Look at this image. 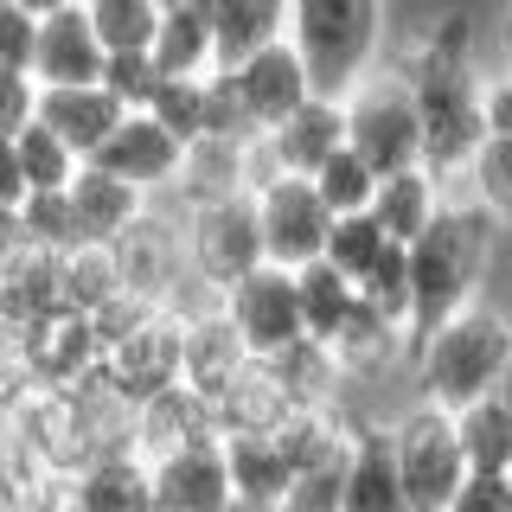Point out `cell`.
I'll use <instances>...</instances> for the list:
<instances>
[{
  "instance_id": "cell-1",
  "label": "cell",
  "mask_w": 512,
  "mask_h": 512,
  "mask_svg": "<svg viewBox=\"0 0 512 512\" xmlns=\"http://www.w3.org/2000/svg\"><path fill=\"white\" fill-rule=\"evenodd\" d=\"M416 90V116H423V167L442 173L448 192L468 173L474 148L487 141V96H480V64H474V20L468 13H442L410 45L391 58Z\"/></svg>"
},
{
  "instance_id": "cell-2",
  "label": "cell",
  "mask_w": 512,
  "mask_h": 512,
  "mask_svg": "<svg viewBox=\"0 0 512 512\" xmlns=\"http://www.w3.org/2000/svg\"><path fill=\"white\" fill-rule=\"evenodd\" d=\"M493 244H500V218L480 212L461 192H448L442 212L423 224V237L404 244V256H410V352L448 314L480 301V282L493 269Z\"/></svg>"
},
{
  "instance_id": "cell-3",
  "label": "cell",
  "mask_w": 512,
  "mask_h": 512,
  "mask_svg": "<svg viewBox=\"0 0 512 512\" xmlns=\"http://www.w3.org/2000/svg\"><path fill=\"white\" fill-rule=\"evenodd\" d=\"M416 391L423 404L461 410L474 397L500 391L506 365H512V314L487 308V301H468L461 314H448L436 333L416 340Z\"/></svg>"
},
{
  "instance_id": "cell-4",
  "label": "cell",
  "mask_w": 512,
  "mask_h": 512,
  "mask_svg": "<svg viewBox=\"0 0 512 512\" xmlns=\"http://www.w3.org/2000/svg\"><path fill=\"white\" fill-rule=\"evenodd\" d=\"M288 39L308 58L314 90L346 96L384 58V0H295Z\"/></svg>"
},
{
  "instance_id": "cell-5",
  "label": "cell",
  "mask_w": 512,
  "mask_h": 512,
  "mask_svg": "<svg viewBox=\"0 0 512 512\" xmlns=\"http://www.w3.org/2000/svg\"><path fill=\"white\" fill-rule=\"evenodd\" d=\"M340 103H346V148H359L365 160H372L378 180L423 160V116H416V90H410V77L397 71L391 58H378L372 71L340 96Z\"/></svg>"
},
{
  "instance_id": "cell-6",
  "label": "cell",
  "mask_w": 512,
  "mask_h": 512,
  "mask_svg": "<svg viewBox=\"0 0 512 512\" xmlns=\"http://www.w3.org/2000/svg\"><path fill=\"white\" fill-rule=\"evenodd\" d=\"M391 455H397V480H404L410 512H448V500H455L461 480H468L455 410L423 404V397H416V410H404L391 423Z\"/></svg>"
},
{
  "instance_id": "cell-7",
  "label": "cell",
  "mask_w": 512,
  "mask_h": 512,
  "mask_svg": "<svg viewBox=\"0 0 512 512\" xmlns=\"http://www.w3.org/2000/svg\"><path fill=\"white\" fill-rule=\"evenodd\" d=\"M173 212H180V231H186V263L212 288H231L256 263H269L263 224H256V192H224V199L173 205Z\"/></svg>"
},
{
  "instance_id": "cell-8",
  "label": "cell",
  "mask_w": 512,
  "mask_h": 512,
  "mask_svg": "<svg viewBox=\"0 0 512 512\" xmlns=\"http://www.w3.org/2000/svg\"><path fill=\"white\" fill-rule=\"evenodd\" d=\"M180 365H186V320L173 308L141 314L122 340L103 346V372L116 378V391L135 397V404H148L154 391L180 384Z\"/></svg>"
},
{
  "instance_id": "cell-9",
  "label": "cell",
  "mask_w": 512,
  "mask_h": 512,
  "mask_svg": "<svg viewBox=\"0 0 512 512\" xmlns=\"http://www.w3.org/2000/svg\"><path fill=\"white\" fill-rule=\"evenodd\" d=\"M256 224H263V256L282 269H301L327 250V231H333V212L327 199L314 192V180L301 173H282V180L256 186Z\"/></svg>"
},
{
  "instance_id": "cell-10",
  "label": "cell",
  "mask_w": 512,
  "mask_h": 512,
  "mask_svg": "<svg viewBox=\"0 0 512 512\" xmlns=\"http://www.w3.org/2000/svg\"><path fill=\"white\" fill-rule=\"evenodd\" d=\"M224 314H231V327L244 333V346L256 359H269V352H282L288 340H301V288H295V269L282 263H256L250 276H237L224 288Z\"/></svg>"
},
{
  "instance_id": "cell-11",
  "label": "cell",
  "mask_w": 512,
  "mask_h": 512,
  "mask_svg": "<svg viewBox=\"0 0 512 512\" xmlns=\"http://www.w3.org/2000/svg\"><path fill=\"white\" fill-rule=\"evenodd\" d=\"M109 256H116V276L128 295H141V301H167L173 295V282L186 276V231H180V212H173L167 199H154L148 212H141L128 231L109 244Z\"/></svg>"
},
{
  "instance_id": "cell-12",
  "label": "cell",
  "mask_w": 512,
  "mask_h": 512,
  "mask_svg": "<svg viewBox=\"0 0 512 512\" xmlns=\"http://www.w3.org/2000/svg\"><path fill=\"white\" fill-rule=\"evenodd\" d=\"M90 167H103V173H116V180L141 186L148 199H160V192H173V180H180V167H186V141L160 116H148V109H128V116L109 128V141L90 154Z\"/></svg>"
},
{
  "instance_id": "cell-13",
  "label": "cell",
  "mask_w": 512,
  "mask_h": 512,
  "mask_svg": "<svg viewBox=\"0 0 512 512\" xmlns=\"http://www.w3.org/2000/svg\"><path fill=\"white\" fill-rule=\"evenodd\" d=\"M13 346H20L32 384H52V391H71L77 378H90L96 365H103V340H96V327H90L84 308L39 314L26 333H13Z\"/></svg>"
},
{
  "instance_id": "cell-14",
  "label": "cell",
  "mask_w": 512,
  "mask_h": 512,
  "mask_svg": "<svg viewBox=\"0 0 512 512\" xmlns=\"http://www.w3.org/2000/svg\"><path fill=\"white\" fill-rule=\"evenodd\" d=\"M224 71L237 77V96H244V109H250L256 128H276L282 116H295V109L314 96V71H308V58L295 52L288 32L269 39V45H256L250 58L224 64Z\"/></svg>"
},
{
  "instance_id": "cell-15",
  "label": "cell",
  "mask_w": 512,
  "mask_h": 512,
  "mask_svg": "<svg viewBox=\"0 0 512 512\" xmlns=\"http://www.w3.org/2000/svg\"><path fill=\"white\" fill-rule=\"evenodd\" d=\"M224 429H218V404L212 397H199L192 384H167V391H154L148 404H135V448L148 461H167V455H180V448L192 442H218Z\"/></svg>"
},
{
  "instance_id": "cell-16",
  "label": "cell",
  "mask_w": 512,
  "mask_h": 512,
  "mask_svg": "<svg viewBox=\"0 0 512 512\" xmlns=\"http://www.w3.org/2000/svg\"><path fill=\"white\" fill-rule=\"evenodd\" d=\"M103 39L90 26V7L71 0V7L45 13L39 39H32V77L39 84H103Z\"/></svg>"
},
{
  "instance_id": "cell-17",
  "label": "cell",
  "mask_w": 512,
  "mask_h": 512,
  "mask_svg": "<svg viewBox=\"0 0 512 512\" xmlns=\"http://www.w3.org/2000/svg\"><path fill=\"white\" fill-rule=\"evenodd\" d=\"M231 493L237 487H231V461H224V436L154 461V506L167 512H224Z\"/></svg>"
},
{
  "instance_id": "cell-18",
  "label": "cell",
  "mask_w": 512,
  "mask_h": 512,
  "mask_svg": "<svg viewBox=\"0 0 512 512\" xmlns=\"http://www.w3.org/2000/svg\"><path fill=\"white\" fill-rule=\"evenodd\" d=\"M263 135H269V154H276L282 173L314 180L320 160L346 148V103H340V96H327V90H314L295 116H282L276 128H263Z\"/></svg>"
},
{
  "instance_id": "cell-19",
  "label": "cell",
  "mask_w": 512,
  "mask_h": 512,
  "mask_svg": "<svg viewBox=\"0 0 512 512\" xmlns=\"http://www.w3.org/2000/svg\"><path fill=\"white\" fill-rule=\"evenodd\" d=\"M128 109L116 103V90L103 84H39V122L64 135V148L71 154H96L109 141V128H116Z\"/></svg>"
},
{
  "instance_id": "cell-20",
  "label": "cell",
  "mask_w": 512,
  "mask_h": 512,
  "mask_svg": "<svg viewBox=\"0 0 512 512\" xmlns=\"http://www.w3.org/2000/svg\"><path fill=\"white\" fill-rule=\"evenodd\" d=\"M250 359H256V352L244 346V333L231 327V314H224V308L186 320V365H180V378L199 397H212V404H218V397L250 372Z\"/></svg>"
},
{
  "instance_id": "cell-21",
  "label": "cell",
  "mask_w": 512,
  "mask_h": 512,
  "mask_svg": "<svg viewBox=\"0 0 512 512\" xmlns=\"http://www.w3.org/2000/svg\"><path fill=\"white\" fill-rule=\"evenodd\" d=\"M71 506L84 512H154V461L141 448H109L71 474Z\"/></svg>"
},
{
  "instance_id": "cell-22",
  "label": "cell",
  "mask_w": 512,
  "mask_h": 512,
  "mask_svg": "<svg viewBox=\"0 0 512 512\" xmlns=\"http://www.w3.org/2000/svg\"><path fill=\"white\" fill-rule=\"evenodd\" d=\"M71 205H77V224H84V244H116L154 199L141 186H128V180H116V173H103V167L84 160L77 180H71Z\"/></svg>"
},
{
  "instance_id": "cell-23",
  "label": "cell",
  "mask_w": 512,
  "mask_h": 512,
  "mask_svg": "<svg viewBox=\"0 0 512 512\" xmlns=\"http://www.w3.org/2000/svg\"><path fill=\"white\" fill-rule=\"evenodd\" d=\"M442 199H448V180L416 160V167H397V173H384V180H378L372 218L384 224L391 244H410V237H423V224L442 212Z\"/></svg>"
},
{
  "instance_id": "cell-24",
  "label": "cell",
  "mask_w": 512,
  "mask_h": 512,
  "mask_svg": "<svg viewBox=\"0 0 512 512\" xmlns=\"http://www.w3.org/2000/svg\"><path fill=\"white\" fill-rule=\"evenodd\" d=\"M154 64H160V77H205V71H218V39H212V13H205V0L160 7Z\"/></svg>"
},
{
  "instance_id": "cell-25",
  "label": "cell",
  "mask_w": 512,
  "mask_h": 512,
  "mask_svg": "<svg viewBox=\"0 0 512 512\" xmlns=\"http://www.w3.org/2000/svg\"><path fill=\"white\" fill-rule=\"evenodd\" d=\"M340 512H410L404 480H397V455H391V429H359Z\"/></svg>"
},
{
  "instance_id": "cell-26",
  "label": "cell",
  "mask_w": 512,
  "mask_h": 512,
  "mask_svg": "<svg viewBox=\"0 0 512 512\" xmlns=\"http://www.w3.org/2000/svg\"><path fill=\"white\" fill-rule=\"evenodd\" d=\"M404 352H410V333L397 327V320H384L365 295H359V308L346 314V327L333 333V359H340L346 378H372L391 359H404Z\"/></svg>"
},
{
  "instance_id": "cell-27",
  "label": "cell",
  "mask_w": 512,
  "mask_h": 512,
  "mask_svg": "<svg viewBox=\"0 0 512 512\" xmlns=\"http://www.w3.org/2000/svg\"><path fill=\"white\" fill-rule=\"evenodd\" d=\"M288 7H295V0H205L212 39H218V64H237V58H250L256 45L282 39Z\"/></svg>"
},
{
  "instance_id": "cell-28",
  "label": "cell",
  "mask_w": 512,
  "mask_h": 512,
  "mask_svg": "<svg viewBox=\"0 0 512 512\" xmlns=\"http://www.w3.org/2000/svg\"><path fill=\"white\" fill-rule=\"evenodd\" d=\"M269 378L288 391V404H333L340 397V384H346V372H340V359H333V346L327 340H288L282 352H269Z\"/></svg>"
},
{
  "instance_id": "cell-29",
  "label": "cell",
  "mask_w": 512,
  "mask_h": 512,
  "mask_svg": "<svg viewBox=\"0 0 512 512\" xmlns=\"http://www.w3.org/2000/svg\"><path fill=\"white\" fill-rule=\"evenodd\" d=\"M455 436H461V455H468V474H506L512 468V404L500 391L461 404Z\"/></svg>"
},
{
  "instance_id": "cell-30",
  "label": "cell",
  "mask_w": 512,
  "mask_h": 512,
  "mask_svg": "<svg viewBox=\"0 0 512 512\" xmlns=\"http://www.w3.org/2000/svg\"><path fill=\"white\" fill-rule=\"evenodd\" d=\"M288 410H295V404H288V391L269 378V365L250 359V372L218 397V429H224V436H269Z\"/></svg>"
},
{
  "instance_id": "cell-31",
  "label": "cell",
  "mask_w": 512,
  "mask_h": 512,
  "mask_svg": "<svg viewBox=\"0 0 512 512\" xmlns=\"http://www.w3.org/2000/svg\"><path fill=\"white\" fill-rule=\"evenodd\" d=\"M295 288H301V327H308V340H327L346 327V314L359 308V282L340 276V269L327 263V256H314V263L295 269Z\"/></svg>"
},
{
  "instance_id": "cell-32",
  "label": "cell",
  "mask_w": 512,
  "mask_h": 512,
  "mask_svg": "<svg viewBox=\"0 0 512 512\" xmlns=\"http://www.w3.org/2000/svg\"><path fill=\"white\" fill-rule=\"evenodd\" d=\"M224 461H231V487L263 506H282L288 480H295V461L269 436H224Z\"/></svg>"
},
{
  "instance_id": "cell-33",
  "label": "cell",
  "mask_w": 512,
  "mask_h": 512,
  "mask_svg": "<svg viewBox=\"0 0 512 512\" xmlns=\"http://www.w3.org/2000/svg\"><path fill=\"white\" fill-rule=\"evenodd\" d=\"M461 199H474L480 212H493L500 224H512V135H493L487 128V141L474 148L468 160V173L455 180Z\"/></svg>"
},
{
  "instance_id": "cell-34",
  "label": "cell",
  "mask_w": 512,
  "mask_h": 512,
  "mask_svg": "<svg viewBox=\"0 0 512 512\" xmlns=\"http://www.w3.org/2000/svg\"><path fill=\"white\" fill-rule=\"evenodd\" d=\"M352 448H359V436H352V442H340L333 455L308 461V468H295V480H288V493H282V506H276V512H340V506H346Z\"/></svg>"
},
{
  "instance_id": "cell-35",
  "label": "cell",
  "mask_w": 512,
  "mask_h": 512,
  "mask_svg": "<svg viewBox=\"0 0 512 512\" xmlns=\"http://www.w3.org/2000/svg\"><path fill=\"white\" fill-rule=\"evenodd\" d=\"M13 154H20V173H26V192H58L77 180V167H84V154L64 148V135H52L39 116H32L20 135H13Z\"/></svg>"
},
{
  "instance_id": "cell-36",
  "label": "cell",
  "mask_w": 512,
  "mask_h": 512,
  "mask_svg": "<svg viewBox=\"0 0 512 512\" xmlns=\"http://www.w3.org/2000/svg\"><path fill=\"white\" fill-rule=\"evenodd\" d=\"M103 52H154L160 0H84Z\"/></svg>"
},
{
  "instance_id": "cell-37",
  "label": "cell",
  "mask_w": 512,
  "mask_h": 512,
  "mask_svg": "<svg viewBox=\"0 0 512 512\" xmlns=\"http://www.w3.org/2000/svg\"><path fill=\"white\" fill-rule=\"evenodd\" d=\"M391 250V237H384V224L372 218V212H340L333 218V231H327V263L340 269V276H352V282H365L378 269V256Z\"/></svg>"
},
{
  "instance_id": "cell-38",
  "label": "cell",
  "mask_w": 512,
  "mask_h": 512,
  "mask_svg": "<svg viewBox=\"0 0 512 512\" xmlns=\"http://www.w3.org/2000/svg\"><path fill=\"white\" fill-rule=\"evenodd\" d=\"M314 192L327 199V212L340 218V212H372V192H378V167L365 160L359 148H340V154H327L314 167Z\"/></svg>"
},
{
  "instance_id": "cell-39",
  "label": "cell",
  "mask_w": 512,
  "mask_h": 512,
  "mask_svg": "<svg viewBox=\"0 0 512 512\" xmlns=\"http://www.w3.org/2000/svg\"><path fill=\"white\" fill-rule=\"evenodd\" d=\"M20 212H26V231H32V244H39V250H58V256L84 250V224H77L71 186H58V192H26Z\"/></svg>"
},
{
  "instance_id": "cell-40",
  "label": "cell",
  "mask_w": 512,
  "mask_h": 512,
  "mask_svg": "<svg viewBox=\"0 0 512 512\" xmlns=\"http://www.w3.org/2000/svg\"><path fill=\"white\" fill-rule=\"evenodd\" d=\"M109 295H122V276H116V256L109 244H84L64 256V308H103Z\"/></svg>"
},
{
  "instance_id": "cell-41",
  "label": "cell",
  "mask_w": 512,
  "mask_h": 512,
  "mask_svg": "<svg viewBox=\"0 0 512 512\" xmlns=\"http://www.w3.org/2000/svg\"><path fill=\"white\" fill-rule=\"evenodd\" d=\"M148 116H160V122H167L173 135L192 148V141L205 135V77H160Z\"/></svg>"
},
{
  "instance_id": "cell-42",
  "label": "cell",
  "mask_w": 512,
  "mask_h": 512,
  "mask_svg": "<svg viewBox=\"0 0 512 512\" xmlns=\"http://www.w3.org/2000/svg\"><path fill=\"white\" fill-rule=\"evenodd\" d=\"M205 135H218V141H250V135H263V128L250 122V109H244V96H237V77L224 71H205ZM199 135V141H205Z\"/></svg>"
},
{
  "instance_id": "cell-43",
  "label": "cell",
  "mask_w": 512,
  "mask_h": 512,
  "mask_svg": "<svg viewBox=\"0 0 512 512\" xmlns=\"http://www.w3.org/2000/svg\"><path fill=\"white\" fill-rule=\"evenodd\" d=\"M359 295L372 301L384 320H397V327L410 333V256H404V244H391L378 256V269L359 282Z\"/></svg>"
},
{
  "instance_id": "cell-44",
  "label": "cell",
  "mask_w": 512,
  "mask_h": 512,
  "mask_svg": "<svg viewBox=\"0 0 512 512\" xmlns=\"http://www.w3.org/2000/svg\"><path fill=\"white\" fill-rule=\"evenodd\" d=\"M103 90H116L122 109H148L154 90H160L154 52H109V58H103Z\"/></svg>"
},
{
  "instance_id": "cell-45",
  "label": "cell",
  "mask_w": 512,
  "mask_h": 512,
  "mask_svg": "<svg viewBox=\"0 0 512 512\" xmlns=\"http://www.w3.org/2000/svg\"><path fill=\"white\" fill-rule=\"evenodd\" d=\"M39 116V77L20 64H0V135H20Z\"/></svg>"
},
{
  "instance_id": "cell-46",
  "label": "cell",
  "mask_w": 512,
  "mask_h": 512,
  "mask_svg": "<svg viewBox=\"0 0 512 512\" xmlns=\"http://www.w3.org/2000/svg\"><path fill=\"white\" fill-rule=\"evenodd\" d=\"M32 39H39V20L13 0H0V64H20L32 71Z\"/></svg>"
},
{
  "instance_id": "cell-47",
  "label": "cell",
  "mask_w": 512,
  "mask_h": 512,
  "mask_svg": "<svg viewBox=\"0 0 512 512\" xmlns=\"http://www.w3.org/2000/svg\"><path fill=\"white\" fill-rule=\"evenodd\" d=\"M448 512H512V480L506 474H468Z\"/></svg>"
},
{
  "instance_id": "cell-48",
  "label": "cell",
  "mask_w": 512,
  "mask_h": 512,
  "mask_svg": "<svg viewBox=\"0 0 512 512\" xmlns=\"http://www.w3.org/2000/svg\"><path fill=\"white\" fill-rule=\"evenodd\" d=\"M480 96H487V128L493 135H512V64H500V71L480 84Z\"/></svg>"
},
{
  "instance_id": "cell-49",
  "label": "cell",
  "mask_w": 512,
  "mask_h": 512,
  "mask_svg": "<svg viewBox=\"0 0 512 512\" xmlns=\"http://www.w3.org/2000/svg\"><path fill=\"white\" fill-rule=\"evenodd\" d=\"M26 250H39V244H32V231H26V212H20V205H0V269L20 263Z\"/></svg>"
},
{
  "instance_id": "cell-50",
  "label": "cell",
  "mask_w": 512,
  "mask_h": 512,
  "mask_svg": "<svg viewBox=\"0 0 512 512\" xmlns=\"http://www.w3.org/2000/svg\"><path fill=\"white\" fill-rule=\"evenodd\" d=\"M0 205H26V173L13 154V135H0Z\"/></svg>"
},
{
  "instance_id": "cell-51",
  "label": "cell",
  "mask_w": 512,
  "mask_h": 512,
  "mask_svg": "<svg viewBox=\"0 0 512 512\" xmlns=\"http://www.w3.org/2000/svg\"><path fill=\"white\" fill-rule=\"evenodd\" d=\"M13 7H26L32 20H45V13H58V7H71V0H13Z\"/></svg>"
},
{
  "instance_id": "cell-52",
  "label": "cell",
  "mask_w": 512,
  "mask_h": 512,
  "mask_svg": "<svg viewBox=\"0 0 512 512\" xmlns=\"http://www.w3.org/2000/svg\"><path fill=\"white\" fill-rule=\"evenodd\" d=\"M224 512H276V506H263V500H244V493H231V506Z\"/></svg>"
},
{
  "instance_id": "cell-53",
  "label": "cell",
  "mask_w": 512,
  "mask_h": 512,
  "mask_svg": "<svg viewBox=\"0 0 512 512\" xmlns=\"http://www.w3.org/2000/svg\"><path fill=\"white\" fill-rule=\"evenodd\" d=\"M160 7H180V0H160Z\"/></svg>"
},
{
  "instance_id": "cell-54",
  "label": "cell",
  "mask_w": 512,
  "mask_h": 512,
  "mask_svg": "<svg viewBox=\"0 0 512 512\" xmlns=\"http://www.w3.org/2000/svg\"><path fill=\"white\" fill-rule=\"evenodd\" d=\"M64 512H84V506H64Z\"/></svg>"
},
{
  "instance_id": "cell-55",
  "label": "cell",
  "mask_w": 512,
  "mask_h": 512,
  "mask_svg": "<svg viewBox=\"0 0 512 512\" xmlns=\"http://www.w3.org/2000/svg\"><path fill=\"white\" fill-rule=\"evenodd\" d=\"M154 512H167V506H154Z\"/></svg>"
},
{
  "instance_id": "cell-56",
  "label": "cell",
  "mask_w": 512,
  "mask_h": 512,
  "mask_svg": "<svg viewBox=\"0 0 512 512\" xmlns=\"http://www.w3.org/2000/svg\"><path fill=\"white\" fill-rule=\"evenodd\" d=\"M506 480H512V468H506Z\"/></svg>"
}]
</instances>
